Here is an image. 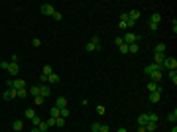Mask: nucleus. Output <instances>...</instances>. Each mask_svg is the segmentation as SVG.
Returning <instances> with one entry per match:
<instances>
[{"instance_id": "1", "label": "nucleus", "mask_w": 177, "mask_h": 132, "mask_svg": "<svg viewBox=\"0 0 177 132\" xmlns=\"http://www.w3.org/2000/svg\"><path fill=\"white\" fill-rule=\"evenodd\" d=\"M142 38L138 36V34H132V32H126V36H122V42L126 45H130V44H138Z\"/></svg>"}, {"instance_id": "2", "label": "nucleus", "mask_w": 177, "mask_h": 132, "mask_svg": "<svg viewBox=\"0 0 177 132\" xmlns=\"http://www.w3.org/2000/svg\"><path fill=\"white\" fill-rule=\"evenodd\" d=\"M159 67H161V69H169V71H171V69H177V59L175 57H165L163 63Z\"/></svg>"}, {"instance_id": "3", "label": "nucleus", "mask_w": 177, "mask_h": 132, "mask_svg": "<svg viewBox=\"0 0 177 132\" xmlns=\"http://www.w3.org/2000/svg\"><path fill=\"white\" fill-rule=\"evenodd\" d=\"M42 14H45V16H53V14H55V8H53L51 4H44V6H42Z\"/></svg>"}, {"instance_id": "4", "label": "nucleus", "mask_w": 177, "mask_h": 132, "mask_svg": "<svg viewBox=\"0 0 177 132\" xmlns=\"http://www.w3.org/2000/svg\"><path fill=\"white\" fill-rule=\"evenodd\" d=\"M26 85H28V83H26L24 79H14V83H12V89H16V91H18V89H26Z\"/></svg>"}, {"instance_id": "5", "label": "nucleus", "mask_w": 177, "mask_h": 132, "mask_svg": "<svg viewBox=\"0 0 177 132\" xmlns=\"http://www.w3.org/2000/svg\"><path fill=\"white\" fill-rule=\"evenodd\" d=\"M49 93H51V89L47 87V85H39V97L47 99V97H49Z\"/></svg>"}, {"instance_id": "6", "label": "nucleus", "mask_w": 177, "mask_h": 132, "mask_svg": "<svg viewBox=\"0 0 177 132\" xmlns=\"http://www.w3.org/2000/svg\"><path fill=\"white\" fill-rule=\"evenodd\" d=\"M157 69H159V71H161V67H159V65H155V63H152V65H148V67H144V73H146V75H152V73H154V71H157Z\"/></svg>"}, {"instance_id": "7", "label": "nucleus", "mask_w": 177, "mask_h": 132, "mask_svg": "<svg viewBox=\"0 0 177 132\" xmlns=\"http://www.w3.org/2000/svg\"><path fill=\"white\" fill-rule=\"evenodd\" d=\"M67 103H69V101H67L65 97H59V99L55 101V107H57L59 110H61V109H65V107H67Z\"/></svg>"}, {"instance_id": "8", "label": "nucleus", "mask_w": 177, "mask_h": 132, "mask_svg": "<svg viewBox=\"0 0 177 132\" xmlns=\"http://www.w3.org/2000/svg\"><path fill=\"white\" fill-rule=\"evenodd\" d=\"M120 18H122V22L126 24L128 28H130V26H134V24H136V22H132V20H130V16H128V12H122V16H120Z\"/></svg>"}, {"instance_id": "9", "label": "nucleus", "mask_w": 177, "mask_h": 132, "mask_svg": "<svg viewBox=\"0 0 177 132\" xmlns=\"http://www.w3.org/2000/svg\"><path fill=\"white\" fill-rule=\"evenodd\" d=\"M18 71H20L18 63H10V65H8V73H10L12 77H14V75H18Z\"/></svg>"}, {"instance_id": "10", "label": "nucleus", "mask_w": 177, "mask_h": 132, "mask_svg": "<svg viewBox=\"0 0 177 132\" xmlns=\"http://www.w3.org/2000/svg\"><path fill=\"white\" fill-rule=\"evenodd\" d=\"M4 99H16V89H6L4 91Z\"/></svg>"}, {"instance_id": "11", "label": "nucleus", "mask_w": 177, "mask_h": 132, "mask_svg": "<svg viewBox=\"0 0 177 132\" xmlns=\"http://www.w3.org/2000/svg\"><path fill=\"white\" fill-rule=\"evenodd\" d=\"M163 59H165V55H163V53H154V63H155V65H161Z\"/></svg>"}, {"instance_id": "12", "label": "nucleus", "mask_w": 177, "mask_h": 132, "mask_svg": "<svg viewBox=\"0 0 177 132\" xmlns=\"http://www.w3.org/2000/svg\"><path fill=\"white\" fill-rule=\"evenodd\" d=\"M37 95H39V87H37V85H33V87L28 89V97H37Z\"/></svg>"}, {"instance_id": "13", "label": "nucleus", "mask_w": 177, "mask_h": 132, "mask_svg": "<svg viewBox=\"0 0 177 132\" xmlns=\"http://www.w3.org/2000/svg\"><path fill=\"white\" fill-rule=\"evenodd\" d=\"M47 83H49V85H57V83H59V75H57V73H51V75L47 77Z\"/></svg>"}, {"instance_id": "14", "label": "nucleus", "mask_w": 177, "mask_h": 132, "mask_svg": "<svg viewBox=\"0 0 177 132\" xmlns=\"http://www.w3.org/2000/svg\"><path fill=\"white\" fill-rule=\"evenodd\" d=\"M128 16H130L132 22H138V20H140V12H138V10H130V12H128Z\"/></svg>"}, {"instance_id": "15", "label": "nucleus", "mask_w": 177, "mask_h": 132, "mask_svg": "<svg viewBox=\"0 0 177 132\" xmlns=\"http://www.w3.org/2000/svg\"><path fill=\"white\" fill-rule=\"evenodd\" d=\"M161 75H163V73H161V71L157 69V71H154V73H152L150 77H152V81H154V83H159V79H161Z\"/></svg>"}, {"instance_id": "16", "label": "nucleus", "mask_w": 177, "mask_h": 132, "mask_svg": "<svg viewBox=\"0 0 177 132\" xmlns=\"http://www.w3.org/2000/svg\"><path fill=\"white\" fill-rule=\"evenodd\" d=\"M28 97V89H18L16 91V99H26Z\"/></svg>"}, {"instance_id": "17", "label": "nucleus", "mask_w": 177, "mask_h": 132, "mask_svg": "<svg viewBox=\"0 0 177 132\" xmlns=\"http://www.w3.org/2000/svg\"><path fill=\"white\" fill-rule=\"evenodd\" d=\"M144 128H146V132H154V130H157V122H148Z\"/></svg>"}, {"instance_id": "18", "label": "nucleus", "mask_w": 177, "mask_h": 132, "mask_svg": "<svg viewBox=\"0 0 177 132\" xmlns=\"http://www.w3.org/2000/svg\"><path fill=\"white\" fill-rule=\"evenodd\" d=\"M12 128H14L16 132L24 130V122H22V120H14V124H12Z\"/></svg>"}, {"instance_id": "19", "label": "nucleus", "mask_w": 177, "mask_h": 132, "mask_svg": "<svg viewBox=\"0 0 177 132\" xmlns=\"http://www.w3.org/2000/svg\"><path fill=\"white\" fill-rule=\"evenodd\" d=\"M161 99V95L155 91V93H150V103H157V101Z\"/></svg>"}, {"instance_id": "20", "label": "nucleus", "mask_w": 177, "mask_h": 132, "mask_svg": "<svg viewBox=\"0 0 177 132\" xmlns=\"http://www.w3.org/2000/svg\"><path fill=\"white\" fill-rule=\"evenodd\" d=\"M138 49H140V45H138V44H130V45H128V53H138Z\"/></svg>"}, {"instance_id": "21", "label": "nucleus", "mask_w": 177, "mask_h": 132, "mask_svg": "<svg viewBox=\"0 0 177 132\" xmlns=\"http://www.w3.org/2000/svg\"><path fill=\"white\" fill-rule=\"evenodd\" d=\"M24 114H26V118H30V120H32L33 116H37V114H35V110H33V109H26V112H24Z\"/></svg>"}, {"instance_id": "22", "label": "nucleus", "mask_w": 177, "mask_h": 132, "mask_svg": "<svg viewBox=\"0 0 177 132\" xmlns=\"http://www.w3.org/2000/svg\"><path fill=\"white\" fill-rule=\"evenodd\" d=\"M148 124V116L142 114V116H138V126H146Z\"/></svg>"}, {"instance_id": "23", "label": "nucleus", "mask_w": 177, "mask_h": 132, "mask_svg": "<svg viewBox=\"0 0 177 132\" xmlns=\"http://www.w3.org/2000/svg\"><path fill=\"white\" fill-rule=\"evenodd\" d=\"M169 79L173 81V85H177V69H171V71H169Z\"/></svg>"}, {"instance_id": "24", "label": "nucleus", "mask_w": 177, "mask_h": 132, "mask_svg": "<svg viewBox=\"0 0 177 132\" xmlns=\"http://www.w3.org/2000/svg\"><path fill=\"white\" fill-rule=\"evenodd\" d=\"M150 22H152V24H159V22H161V16H159V14H152Z\"/></svg>"}, {"instance_id": "25", "label": "nucleus", "mask_w": 177, "mask_h": 132, "mask_svg": "<svg viewBox=\"0 0 177 132\" xmlns=\"http://www.w3.org/2000/svg\"><path fill=\"white\" fill-rule=\"evenodd\" d=\"M157 87H159V85H157V83H154V81H152V83H148V91H150V93H155V91H157Z\"/></svg>"}, {"instance_id": "26", "label": "nucleus", "mask_w": 177, "mask_h": 132, "mask_svg": "<svg viewBox=\"0 0 177 132\" xmlns=\"http://www.w3.org/2000/svg\"><path fill=\"white\" fill-rule=\"evenodd\" d=\"M146 116H148V122H157V114L155 112H148Z\"/></svg>"}, {"instance_id": "27", "label": "nucleus", "mask_w": 177, "mask_h": 132, "mask_svg": "<svg viewBox=\"0 0 177 132\" xmlns=\"http://www.w3.org/2000/svg\"><path fill=\"white\" fill-rule=\"evenodd\" d=\"M42 73H44V75H47V77H49V75L53 73V67H51V65H45V67H44V71H42Z\"/></svg>"}, {"instance_id": "28", "label": "nucleus", "mask_w": 177, "mask_h": 132, "mask_svg": "<svg viewBox=\"0 0 177 132\" xmlns=\"http://www.w3.org/2000/svg\"><path fill=\"white\" fill-rule=\"evenodd\" d=\"M165 51V44H157L155 45V53H163Z\"/></svg>"}, {"instance_id": "29", "label": "nucleus", "mask_w": 177, "mask_h": 132, "mask_svg": "<svg viewBox=\"0 0 177 132\" xmlns=\"http://www.w3.org/2000/svg\"><path fill=\"white\" fill-rule=\"evenodd\" d=\"M167 120H169V122H173V124H175V120H177V110H173V112H171V114L167 116Z\"/></svg>"}, {"instance_id": "30", "label": "nucleus", "mask_w": 177, "mask_h": 132, "mask_svg": "<svg viewBox=\"0 0 177 132\" xmlns=\"http://www.w3.org/2000/svg\"><path fill=\"white\" fill-rule=\"evenodd\" d=\"M55 126H61V128H63V126H65V118L57 116V118H55Z\"/></svg>"}, {"instance_id": "31", "label": "nucleus", "mask_w": 177, "mask_h": 132, "mask_svg": "<svg viewBox=\"0 0 177 132\" xmlns=\"http://www.w3.org/2000/svg\"><path fill=\"white\" fill-rule=\"evenodd\" d=\"M49 114H51L53 118H57V116H59V109H57V107H51V110H49Z\"/></svg>"}, {"instance_id": "32", "label": "nucleus", "mask_w": 177, "mask_h": 132, "mask_svg": "<svg viewBox=\"0 0 177 132\" xmlns=\"http://www.w3.org/2000/svg\"><path fill=\"white\" fill-rule=\"evenodd\" d=\"M59 116H61V118L69 116V109H67V107H65V109H61V110H59Z\"/></svg>"}, {"instance_id": "33", "label": "nucleus", "mask_w": 177, "mask_h": 132, "mask_svg": "<svg viewBox=\"0 0 177 132\" xmlns=\"http://www.w3.org/2000/svg\"><path fill=\"white\" fill-rule=\"evenodd\" d=\"M37 128H39V132H47V128H49V126H47L45 122H39V124H37Z\"/></svg>"}, {"instance_id": "34", "label": "nucleus", "mask_w": 177, "mask_h": 132, "mask_svg": "<svg viewBox=\"0 0 177 132\" xmlns=\"http://www.w3.org/2000/svg\"><path fill=\"white\" fill-rule=\"evenodd\" d=\"M44 97H39V95H37V97H33V103H35V105H44Z\"/></svg>"}, {"instance_id": "35", "label": "nucleus", "mask_w": 177, "mask_h": 132, "mask_svg": "<svg viewBox=\"0 0 177 132\" xmlns=\"http://www.w3.org/2000/svg\"><path fill=\"white\" fill-rule=\"evenodd\" d=\"M91 130H93V132H99V130H100V122H93Z\"/></svg>"}, {"instance_id": "36", "label": "nucleus", "mask_w": 177, "mask_h": 132, "mask_svg": "<svg viewBox=\"0 0 177 132\" xmlns=\"http://www.w3.org/2000/svg\"><path fill=\"white\" fill-rule=\"evenodd\" d=\"M32 45H33V47H39V45H42V40H39V38H33V40H32Z\"/></svg>"}, {"instance_id": "37", "label": "nucleus", "mask_w": 177, "mask_h": 132, "mask_svg": "<svg viewBox=\"0 0 177 132\" xmlns=\"http://www.w3.org/2000/svg\"><path fill=\"white\" fill-rule=\"evenodd\" d=\"M85 49H87V51H97V47H95V44H91V42H88V44L85 45Z\"/></svg>"}, {"instance_id": "38", "label": "nucleus", "mask_w": 177, "mask_h": 132, "mask_svg": "<svg viewBox=\"0 0 177 132\" xmlns=\"http://www.w3.org/2000/svg\"><path fill=\"white\" fill-rule=\"evenodd\" d=\"M45 124H47V126H55V118H53V116H49V118L45 120Z\"/></svg>"}, {"instance_id": "39", "label": "nucleus", "mask_w": 177, "mask_h": 132, "mask_svg": "<svg viewBox=\"0 0 177 132\" xmlns=\"http://www.w3.org/2000/svg\"><path fill=\"white\" fill-rule=\"evenodd\" d=\"M118 49H120V53H128V45H126V44H122Z\"/></svg>"}, {"instance_id": "40", "label": "nucleus", "mask_w": 177, "mask_h": 132, "mask_svg": "<svg viewBox=\"0 0 177 132\" xmlns=\"http://www.w3.org/2000/svg\"><path fill=\"white\" fill-rule=\"evenodd\" d=\"M18 59H20L18 55H16V53H12V57H10V63H18Z\"/></svg>"}, {"instance_id": "41", "label": "nucleus", "mask_w": 177, "mask_h": 132, "mask_svg": "<svg viewBox=\"0 0 177 132\" xmlns=\"http://www.w3.org/2000/svg\"><path fill=\"white\" fill-rule=\"evenodd\" d=\"M99 132H110V128H108L106 124H100V130Z\"/></svg>"}, {"instance_id": "42", "label": "nucleus", "mask_w": 177, "mask_h": 132, "mask_svg": "<svg viewBox=\"0 0 177 132\" xmlns=\"http://www.w3.org/2000/svg\"><path fill=\"white\" fill-rule=\"evenodd\" d=\"M104 112H106L104 107H97V114H104Z\"/></svg>"}, {"instance_id": "43", "label": "nucleus", "mask_w": 177, "mask_h": 132, "mask_svg": "<svg viewBox=\"0 0 177 132\" xmlns=\"http://www.w3.org/2000/svg\"><path fill=\"white\" fill-rule=\"evenodd\" d=\"M114 44H116V45H118V47H120V45L124 44V42H122V38H114Z\"/></svg>"}, {"instance_id": "44", "label": "nucleus", "mask_w": 177, "mask_h": 132, "mask_svg": "<svg viewBox=\"0 0 177 132\" xmlns=\"http://www.w3.org/2000/svg\"><path fill=\"white\" fill-rule=\"evenodd\" d=\"M32 122H33V126H37V124H39L42 120H39V116H33V118H32Z\"/></svg>"}, {"instance_id": "45", "label": "nucleus", "mask_w": 177, "mask_h": 132, "mask_svg": "<svg viewBox=\"0 0 177 132\" xmlns=\"http://www.w3.org/2000/svg\"><path fill=\"white\" fill-rule=\"evenodd\" d=\"M39 83H47V75L42 73V75H39Z\"/></svg>"}, {"instance_id": "46", "label": "nucleus", "mask_w": 177, "mask_h": 132, "mask_svg": "<svg viewBox=\"0 0 177 132\" xmlns=\"http://www.w3.org/2000/svg\"><path fill=\"white\" fill-rule=\"evenodd\" d=\"M8 65H10V61H2V63H0V67H2V69H8Z\"/></svg>"}, {"instance_id": "47", "label": "nucleus", "mask_w": 177, "mask_h": 132, "mask_svg": "<svg viewBox=\"0 0 177 132\" xmlns=\"http://www.w3.org/2000/svg\"><path fill=\"white\" fill-rule=\"evenodd\" d=\"M53 18H55V20H61L63 16H61V12H57V10H55V14H53Z\"/></svg>"}, {"instance_id": "48", "label": "nucleus", "mask_w": 177, "mask_h": 132, "mask_svg": "<svg viewBox=\"0 0 177 132\" xmlns=\"http://www.w3.org/2000/svg\"><path fill=\"white\" fill-rule=\"evenodd\" d=\"M138 132H146V128L144 126H138Z\"/></svg>"}, {"instance_id": "49", "label": "nucleus", "mask_w": 177, "mask_h": 132, "mask_svg": "<svg viewBox=\"0 0 177 132\" xmlns=\"http://www.w3.org/2000/svg\"><path fill=\"white\" fill-rule=\"evenodd\" d=\"M32 132H39V128H37V126H33V128H32Z\"/></svg>"}, {"instance_id": "50", "label": "nucleus", "mask_w": 177, "mask_h": 132, "mask_svg": "<svg viewBox=\"0 0 177 132\" xmlns=\"http://www.w3.org/2000/svg\"><path fill=\"white\" fill-rule=\"evenodd\" d=\"M116 132H128V130H126V128H118Z\"/></svg>"}, {"instance_id": "51", "label": "nucleus", "mask_w": 177, "mask_h": 132, "mask_svg": "<svg viewBox=\"0 0 177 132\" xmlns=\"http://www.w3.org/2000/svg\"><path fill=\"white\" fill-rule=\"evenodd\" d=\"M171 132H177V128H175V124H173V130H171Z\"/></svg>"}]
</instances>
